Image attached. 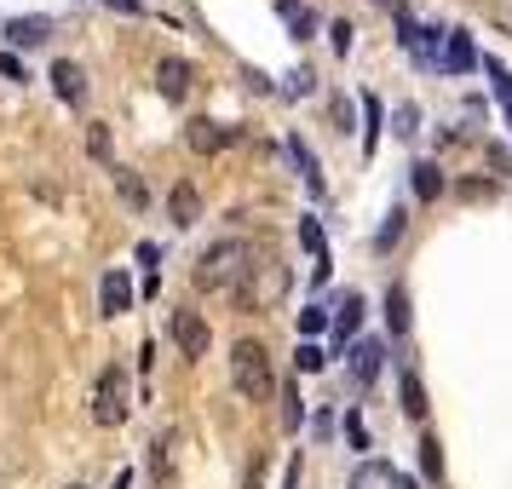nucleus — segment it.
<instances>
[{
	"label": "nucleus",
	"instance_id": "bb28decb",
	"mask_svg": "<svg viewBox=\"0 0 512 489\" xmlns=\"http://www.w3.org/2000/svg\"><path fill=\"white\" fill-rule=\"evenodd\" d=\"M300 242L311 248V254H323V219H311V213H305V219H300Z\"/></svg>",
	"mask_w": 512,
	"mask_h": 489
},
{
	"label": "nucleus",
	"instance_id": "20e7f679",
	"mask_svg": "<svg viewBox=\"0 0 512 489\" xmlns=\"http://www.w3.org/2000/svg\"><path fill=\"white\" fill-rule=\"evenodd\" d=\"M173 346L185 351L190 363H196V357H208V346H213V328H208V317H202V311H173Z\"/></svg>",
	"mask_w": 512,
	"mask_h": 489
},
{
	"label": "nucleus",
	"instance_id": "7c9ffc66",
	"mask_svg": "<svg viewBox=\"0 0 512 489\" xmlns=\"http://www.w3.org/2000/svg\"><path fill=\"white\" fill-rule=\"evenodd\" d=\"M484 156H489L495 173H512V150H507V144H484Z\"/></svg>",
	"mask_w": 512,
	"mask_h": 489
},
{
	"label": "nucleus",
	"instance_id": "1a4fd4ad",
	"mask_svg": "<svg viewBox=\"0 0 512 489\" xmlns=\"http://www.w3.org/2000/svg\"><path fill=\"white\" fill-rule=\"evenodd\" d=\"M380 369H386V346H380V340H357V346H351V380H357V386H374Z\"/></svg>",
	"mask_w": 512,
	"mask_h": 489
},
{
	"label": "nucleus",
	"instance_id": "f3484780",
	"mask_svg": "<svg viewBox=\"0 0 512 489\" xmlns=\"http://www.w3.org/2000/svg\"><path fill=\"white\" fill-rule=\"evenodd\" d=\"M357 323H363V294H346L340 317H334V346H346L351 334H357Z\"/></svg>",
	"mask_w": 512,
	"mask_h": 489
},
{
	"label": "nucleus",
	"instance_id": "0eeeda50",
	"mask_svg": "<svg viewBox=\"0 0 512 489\" xmlns=\"http://www.w3.org/2000/svg\"><path fill=\"white\" fill-rule=\"evenodd\" d=\"M52 87H58V98L70 104V110H81L87 104V70L75 64V58H52V75H47Z\"/></svg>",
	"mask_w": 512,
	"mask_h": 489
},
{
	"label": "nucleus",
	"instance_id": "4468645a",
	"mask_svg": "<svg viewBox=\"0 0 512 489\" xmlns=\"http://www.w3.org/2000/svg\"><path fill=\"white\" fill-rule=\"evenodd\" d=\"M277 12H282V24L294 29V41H311V35H317V12H311V6H300V0H277Z\"/></svg>",
	"mask_w": 512,
	"mask_h": 489
},
{
	"label": "nucleus",
	"instance_id": "2eb2a0df",
	"mask_svg": "<svg viewBox=\"0 0 512 489\" xmlns=\"http://www.w3.org/2000/svg\"><path fill=\"white\" fill-rule=\"evenodd\" d=\"M409 190H415L420 202H438V196H443V173H438V162H415V167H409Z\"/></svg>",
	"mask_w": 512,
	"mask_h": 489
},
{
	"label": "nucleus",
	"instance_id": "7ed1b4c3",
	"mask_svg": "<svg viewBox=\"0 0 512 489\" xmlns=\"http://www.w3.org/2000/svg\"><path fill=\"white\" fill-rule=\"evenodd\" d=\"M133 415V386H127V369H110L98 374V386H93V420L98 426H121V420Z\"/></svg>",
	"mask_w": 512,
	"mask_h": 489
},
{
	"label": "nucleus",
	"instance_id": "393cba45",
	"mask_svg": "<svg viewBox=\"0 0 512 489\" xmlns=\"http://www.w3.org/2000/svg\"><path fill=\"white\" fill-rule=\"evenodd\" d=\"M323 328H328V311H323V305H305V311H300V334H305V340H317Z\"/></svg>",
	"mask_w": 512,
	"mask_h": 489
},
{
	"label": "nucleus",
	"instance_id": "c85d7f7f",
	"mask_svg": "<svg viewBox=\"0 0 512 489\" xmlns=\"http://www.w3.org/2000/svg\"><path fill=\"white\" fill-rule=\"evenodd\" d=\"M340 432H346L351 449H369V426H363V415H346V426H340Z\"/></svg>",
	"mask_w": 512,
	"mask_h": 489
},
{
	"label": "nucleus",
	"instance_id": "ea45409f",
	"mask_svg": "<svg viewBox=\"0 0 512 489\" xmlns=\"http://www.w3.org/2000/svg\"><path fill=\"white\" fill-rule=\"evenodd\" d=\"M70 489H87V484H70Z\"/></svg>",
	"mask_w": 512,
	"mask_h": 489
},
{
	"label": "nucleus",
	"instance_id": "9d476101",
	"mask_svg": "<svg viewBox=\"0 0 512 489\" xmlns=\"http://www.w3.org/2000/svg\"><path fill=\"white\" fill-rule=\"evenodd\" d=\"M110 179H116V190H121V202H127V208L133 213H144L150 208V185H144V173H133V167H110Z\"/></svg>",
	"mask_w": 512,
	"mask_h": 489
},
{
	"label": "nucleus",
	"instance_id": "4c0bfd02",
	"mask_svg": "<svg viewBox=\"0 0 512 489\" xmlns=\"http://www.w3.org/2000/svg\"><path fill=\"white\" fill-rule=\"evenodd\" d=\"M392 484H397V489H420L415 478H403V472H392Z\"/></svg>",
	"mask_w": 512,
	"mask_h": 489
},
{
	"label": "nucleus",
	"instance_id": "c9c22d12",
	"mask_svg": "<svg viewBox=\"0 0 512 489\" xmlns=\"http://www.w3.org/2000/svg\"><path fill=\"white\" fill-rule=\"evenodd\" d=\"M311 432H317V438H334V415H328V409H323V415H317V420H311Z\"/></svg>",
	"mask_w": 512,
	"mask_h": 489
},
{
	"label": "nucleus",
	"instance_id": "473e14b6",
	"mask_svg": "<svg viewBox=\"0 0 512 489\" xmlns=\"http://www.w3.org/2000/svg\"><path fill=\"white\" fill-rule=\"evenodd\" d=\"M242 489H265V461H259V455L248 461V478H242Z\"/></svg>",
	"mask_w": 512,
	"mask_h": 489
},
{
	"label": "nucleus",
	"instance_id": "aec40b11",
	"mask_svg": "<svg viewBox=\"0 0 512 489\" xmlns=\"http://www.w3.org/2000/svg\"><path fill=\"white\" fill-rule=\"evenodd\" d=\"M288 156L300 162V173H305V190H311V196H323V173H317V162H311V150H305L300 139H288Z\"/></svg>",
	"mask_w": 512,
	"mask_h": 489
},
{
	"label": "nucleus",
	"instance_id": "a211bd4d",
	"mask_svg": "<svg viewBox=\"0 0 512 489\" xmlns=\"http://www.w3.org/2000/svg\"><path fill=\"white\" fill-rule=\"evenodd\" d=\"M403 415H409V420H426V386H420L415 369H403Z\"/></svg>",
	"mask_w": 512,
	"mask_h": 489
},
{
	"label": "nucleus",
	"instance_id": "f257e3e1",
	"mask_svg": "<svg viewBox=\"0 0 512 489\" xmlns=\"http://www.w3.org/2000/svg\"><path fill=\"white\" fill-rule=\"evenodd\" d=\"M196 288L202 294H219V288H242V277H248V248L236 242V236H225V242H213L208 254L196 259Z\"/></svg>",
	"mask_w": 512,
	"mask_h": 489
},
{
	"label": "nucleus",
	"instance_id": "ddd939ff",
	"mask_svg": "<svg viewBox=\"0 0 512 489\" xmlns=\"http://www.w3.org/2000/svg\"><path fill=\"white\" fill-rule=\"evenodd\" d=\"M167 213H173V225H185L190 231V219H196V213H202V196H196V185H173V196H167Z\"/></svg>",
	"mask_w": 512,
	"mask_h": 489
},
{
	"label": "nucleus",
	"instance_id": "dca6fc26",
	"mask_svg": "<svg viewBox=\"0 0 512 489\" xmlns=\"http://www.w3.org/2000/svg\"><path fill=\"white\" fill-rule=\"evenodd\" d=\"M386 328H392L397 340L409 334V288H403V282H392V288H386Z\"/></svg>",
	"mask_w": 512,
	"mask_h": 489
},
{
	"label": "nucleus",
	"instance_id": "4be33fe9",
	"mask_svg": "<svg viewBox=\"0 0 512 489\" xmlns=\"http://www.w3.org/2000/svg\"><path fill=\"white\" fill-rule=\"evenodd\" d=\"M484 70H489V81H495V98H501L507 121H512V75H507V64H501V58H484Z\"/></svg>",
	"mask_w": 512,
	"mask_h": 489
},
{
	"label": "nucleus",
	"instance_id": "f03ea898",
	"mask_svg": "<svg viewBox=\"0 0 512 489\" xmlns=\"http://www.w3.org/2000/svg\"><path fill=\"white\" fill-rule=\"evenodd\" d=\"M231 380H236V392L248 397V403H271V397H277V380H271V351L259 346V340H236Z\"/></svg>",
	"mask_w": 512,
	"mask_h": 489
},
{
	"label": "nucleus",
	"instance_id": "6ab92c4d",
	"mask_svg": "<svg viewBox=\"0 0 512 489\" xmlns=\"http://www.w3.org/2000/svg\"><path fill=\"white\" fill-rule=\"evenodd\" d=\"M403 225H409V213H403V208L386 213V225H380V236H374V254H392L397 236H403Z\"/></svg>",
	"mask_w": 512,
	"mask_h": 489
},
{
	"label": "nucleus",
	"instance_id": "b1692460",
	"mask_svg": "<svg viewBox=\"0 0 512 489\" xmlns=\"http://www.w3.org/2000/svg\"><path fill=\"white\" fill-rule=\"evenodd\" d=\"M363 116H369V139H363V150L374 156V144H380V121H386V110H380V98H363Z\"/></svg>",
	"mask_w": 512,
	"mask_h": 489
},
{
	"label": "nucleus",
	"instance_id": "c756f323",
	"mask_svg": "<svg viewBox=\"0 0 512 489\" xmlns=\"http://www.w3.org/2000/svg\"><path fill=\"white\" fill-rule=\"evenodd\" d=\"M305 420V403H300V392H282V426H300Z\"/></svg>",
	"mask_w": 512,
	"mask_h": 489
},
{
	"label": "nucleus",
	"instance_id": "a878e982",
	"mask_svg": "<svg viewBox=\"0 0 512 489\" xmlns=\"http://www.w3.org/2000/svg\"><path fill=\"white\" fill-rule=\"evenodd\" d=\"M420 466H426V478H443V455H438V438H420Z\"/></svg>",
	"mask_w": 512,
	"mask_h": 489
},
{
	"label": "nucleus",
	"instance_id": "5701e85b",
	"mask_svg": "<svg viewBox=\"0 0 512 489\" xmlns=\"http://www.w3.org/2000/svg\"><path fill=\"white\" fill-rule=\"evenodd\" d=\"M87 156H93V162H110V156H116V139H110V127H93V133H87Z\"/></svg>",
	"mask_w": 512,
	"mask_h": 489
},
{
	"label": "nucleus",
	"instance_id": "9b49d317",
	"mask_svg": "<svg viewBox=\"0 0 512 489\" xmlns=\"http://www.w3.org/2000/svg\"><path fill=\"white\" fill-rule=\"evenodd\" d=\"M156 81H162V98H185V87H190V64L179 58V52H167L162 64H156Z\"/></svg>",
	"mask_w": 512,
	"mask_h": 489
},
{
	"label": "nucleus",
	"instance_id": "423d86ee",
	"mask_svg": "<svg viewBox=\"0 0 512 489\" xmlns=\"http://www.w3.org/2000/svg\"><path fill=\"white\" fill-rule=\"evenodd\" d=\"M185 139H190V150H196V156H219V150H231V144H236V127L202 116V121H190V127H185Z\"/></svg>",
	"mask_w": 512,
	"mask_h": 489
},
{
	"label": "nucleus",
	"instance_id": "72a5a7b5",
	"mask_svg": "<svg viewBox=\"0 0 512 489\" xmlns=\"http://www.w3.org/2000/svg\"><path fill=\"white\" fill-rule=\"evenodd\" d=\"M0 75H6V81H24V64H18L12 52H0Z\"/></svg>",
	"mask_w": 512,
	"mask_h": 489
},
{
	"label": "nucleus",
	"instance_id": "2f4dec72",
	"mask_svg": "<svg viewBox=\"0 0 512 489\" xmlns=\"http://www.w3.org/2000/svg\"><path fill=\"white\" fill-rule=\"evenodd\" d=\"M461 196H472V202H489V196H495V185H489V179H472V185H466V179H461Z\"/></svg>",
	"mask_w": 512,
	"mask_h": 489
},
{
	"label": "nucleus",
	"instance_id": "412c9836",
	"mask_svg": "<svg viewBox=\"0 0 512 489\" xmlns=\"http://www.w3.org/2000/svg\"><path fill=\"white\" fill-rule=\"evenodd\" d=\"M173 443H179V432H162L156 449H150V472H156V478H173Z\"/></svg>",
	"mask_w": 512,
	"mask_h": 489
},
{
	"label": "nucleus",
	"instance_id": "e433bc0d",
	"mask_svg": "<svg viewBox=\"0 0 512 489\" xmlns=\"http://www.w3.org/2000/svg\"><path fill=\"white\" fill-rule=\"evenodd\" d=\"M288 93H311V70H294V75H288Z\"/></svg>",
	"mask_w": 512,
	"mask_h": 489
},
{
	"label": "nucleus",
	"instance_id": "cd10ccee",
	"mask_svg": "<svg viewBox=\"0 0 512 489\" xmlns=\"http://www.w3.org/2000/svg\"><path fill=\"white\" fill-rule=\"evenodd\" d=\"M294 363H300V374H317V369H323V363H328V357H323V351H317V346H311V340H305V346L294 351Z\"/></svg>",
	"mask_w": 512,
	"mask_h": 489
},
{
	"label": "nucleus",
	"instance_id": "58836bf2",
	"mask_svg": "<svg viewBox=\"0 0 512 489\" xmlns=\"http://www.w3.org/2000/svg\"><path fill=\"white\" fill-rule=\"evenodd\" d=\"M121 12H144V0H116Z\"/></svg>",
	"mask_w": 512,
	"mask_h": 489
},
{
	"label": "nucleus",
	"instance_id": "39448f33",
	"mask_svg": "<svg viewBox=\"0 0 512 489\" xmlns=\"http://www.w3.org/2000/svg\"><path fill=\"white\" fill-rule=\"evenodd\" d=\"M133 311V277L127 271H104L98 277V317H127Z\"/></svg>",
	"mask_w": 512,
	"mask_h": 489
},
{
	"label": "nucleus",
	"instance_id": "f704fd0d",
	"mask_svg": "<svg viewBox=\"0 0 512 489\" xmlns=\"http://www.w3.org/2000/svg\"><path fill=\"white\" fill-rule=\"evenodd\" d=\"M334 52H340V58H346V52H351V24H346V18L334 24Z\"/></svg>",
	"mask_w": 512,
	"mask_h": 489
},
{
	"label": "nucleus",
	"instance_id": "f8f14e48",
	"mask_svg": "<svg viewBox=\"0 0 512 489\" xmlns=\"http://www.w3.org/2000/svg\"><path fill=\"white\" fill-rule=\"evenodd\" d=\"M47 35H52L47 18H6V41H12V47H41Z\"/></svg>",
	"mask_w": 512,
	"mask_h": 489
},
{
	"label": "nucleus",
	"instance_id": "6e6552de",
	"mask_svg": "<svg viewBox=\"0 0 512 489\" xmlns=\"http://www.w3.org/2000/svg\"><path fill=\"white\" fill-rule=\"evenodd\" d=\"M472 64H478V47H472V35H466V29H443V52H438V70L461 75V70H472Z\"/></svg>",
	"mask_w": 512,
	"mask_h": 489
}]
</instances>
